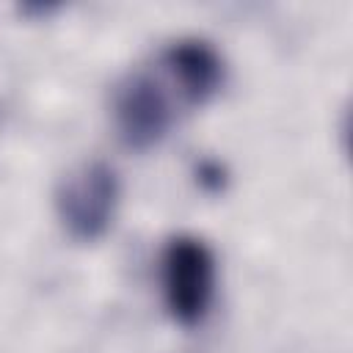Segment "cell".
Here are the masks:
<instances>
[{"instance_id":"obj_4","label":"cell","mask_w":353,"mask_h":353,"mask_svg":"<svg viewBox=\"0 0 353 353\" xmlns=\"http://www.w3.org/2000/svg\"><path fill=\"white\" fill-rule=\"evenodd\" d=\"M163 63H165L168 74L174 77L185 102L193 108L204 105L210 97H215V91L223 83V61L212 50V44H207L201 39L174 41L165 50Z\"/></svg>"},{"instance_id":"obj_5","label":"cell","mask_w":353,"mask_h":353,"mask_svg":"<svg viewBox=\"0 0 353 353\" xmlns=\"http://www.w3.org/2000/svg\"><path fill=\"white\" fill-rule=\"evenodd\" d=\"M199 182L207 185L210 190H221V185H223V168L218 163H212V160H204L199 165Z\"/></svg>"},{"instance_id":"obj_3","label":"cell","mask_w":353,"mask_h":353,"mask_svg":"<svg viewBox=\"0 0 353 353\" xmlns=\"http://www.w3.org/2000/svg\"><path fill=\"white\" fill-rule=\"evenodd\" d=\"M113 121L121 143L132 152L157 146L171 127V102L152 74H130L113 97Z\"/></svg>"},{"instance_id":"obj_1","label":"cell","mask_w":353,"mask_h":353,"mask_svg":"<svg viewBox=\"0 0 353 353\" xmlns=\"http://www.w3.org/2000/svg\"><path fill=\"white\" fill-rule=\"evenodd\" d=\"M116 204H119V176L102 160L80 163L77 168H72L61 179L55 193L61 223L69 229L74 240L83 243L99 240L108 232L116 215Z\"/></svg>"},{"instance_id":"obj_2","label":"cell","mask_w":353,"mask_h":353,"mask_svg":"<svg viewBox=\"0 0 353 353\" xmlns=\"http://www.w3.org/2000/svg\"><path fill=\"white\" fill-rule=\"evenodd\" d=\"M215 290V259L210 248L190 234L174 237L163 251V295L171 317L196 325L210 309Z\"/></svg>"}]
</instances>
